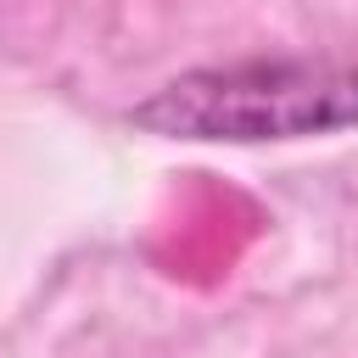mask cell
Here are the masks:
<instances>
[{
    "label": "cell",
    "instance_id": "1",
    "mask_svg": "<svg viewBox=\"0 0 358 358\" xmlns=\"http://www.w3.org/2000/svg\"><path fill=\"white\" fill-rule=\"evenodd\" d=\"M140 134L162 140H308L358 129V62H229V67H190L129 106Z\"/></svg>",
    "mask_w": 358,
    "mask_h": 358
}]
</instances>
